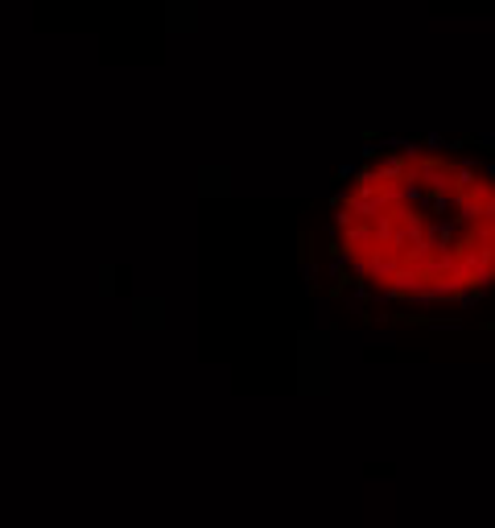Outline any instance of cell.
Returning <instances> with one entry per match:
<instances>
[{
  "instance_id": "cell-1",
  "label": "cell",
  "mask_w": 495,
  "mask_h": 528,
  "mask_svg": "<svg viewBox=\"0 0 495 528\" xmlns=\"http://www.w3.org/2000/svg\"><path fill=\"white\" fill-rule=\"evenodd\" d=\"M99 285H103V293H112V285H116V272H112V268H103V277H99Z\"/></svg>"
}]
</instances>
